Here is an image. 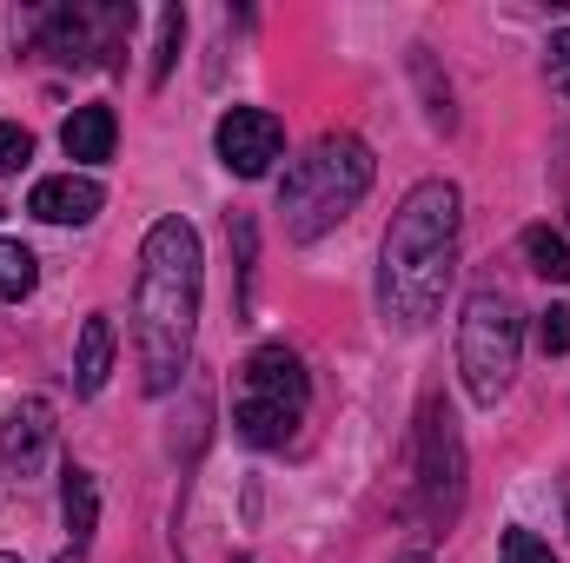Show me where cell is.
<instances>
[{"mask_svg":"<svg viewBox=\"0 0 570 563\" xmlns=\"http://www.w3.org/2000/svg\"><path fill=\"white\" fill-rule=\"evenodd\" d=\"M199 292H206V253L193 219L166 213L140 239V279H134V345H140V385L166 398L193 365L199 332Z\"/></svg>","mask_w":570,"mask_h":563,"instance_id":"1","label":"cell"},{"mask_svg":"<svg viewBox=\"0 0 570 563\" xmlns=\"http://www.w3.org/2000/svg\"><path fill=\"white\" fill-rule=\"evenodd\" d=\"M458 226H464V199L451 179H419L399 199L379 259V312L392 332H425L438 318L458 273Z\"/></svg>","mask_w":570,"mask_h":563,"instance_id":"2","label":"cell"},{"mask_svg":"<svg viewBox=\"0 0 570 563\" xmlns=\"http://www.w3.org/2000/svg\"><path fill=\"white\" fill-rule=\"evenodd\" d=\"M372 172H379V159H372V146L358 140V134H325L305 159H292L279 179L285 239H298V246L325 239L372 192Z\"/></svg>","mask_w":570,"mask_h":563,"instance_id":"3","label":"cell"},{"mask_svg":"<svg viewBox=\"0 0 570 563\" xmlns=\"http://www.w3.org/2000/svg\"><path fill=\"white\" fill-rule=\"evenodd\" d=\"M518 352H524V318H518L511 292L478 285V292L464 298V318H458V372H464L471 405H484V412H491V405L511 392Z\"/></svg>","mask_w":570,"mask_h":563,"instance_id":"4","label":"cell"},{"mask_svg":"<svg viewBox=\"0 0 570 563\" xmlns=\"http://www.w3.org/2000/svg\"><path fill=\"white\" fill-rule=\"evenodd\" d=\"M305 405H312V378H305L298 352H285V345H259V352L239 365L233 431H239L253 451H279L285 437L298 431Z\"/></svg>","mask_w":570,"mask_h":563,"instance_id":"5","label":"cell"},{"mask_svg":"<svg viewBox=\"0 0 570 563\" xmlns=\"http://www.w3.org/2000/svg\"><path fill=\"white\" fill-rule=\"evenodd\" d=\"M134 0H107V7H53L40 20V47L60 67H120V40L134 33Z\"/></svg>","mask_w":570,"mask_h":563,"instance_id":"6","label":"cell"},{"mask_svg":"<svg viewBox=\"0 0 570 563\" xmlns=\"http://www.w3.org/2000/svg\"><path fill=\"white\" fill-rule=\"evenodd\" d=\"M419 511L438 531L464 511V437H458V418L438 398L419 418Z\"/></svg>","mask_w":570,"mask_h":563,"instance_id":"7","label":"cell"},{"mask_svg":"<svg viewBox=\"0 0 570 563\" xmlns=\"http://www.w3.org/2000/svg\"><path fill=\"white\" fill-rule=\"evenodd\" d=\"M213 146H219V166L233 179H266L273 159L285 152V127H279V113H266V107H226Z\"/></svg>","mask_w":570,"mask_h":563,"instance_id":"8","label":"cell"},{"mask_svg":"<svg viewBox=\"0 0 570 563\" xmlns=\"http://www.w3.org/2000/svg\"><path fill=\"white\" fill-rule=\"evenodd\" d=\"M100 206H107V192H100L94 179H80V172H47V179H33V192H27V213L47 219V226H87Z\"/></svg>","mask_w":570,"mask_h":563,"instance_id":"9","label":"cell"},{"mask_svg":"<svg viewBox=\"0 0 570 563\" xmlns=\"http://www.w3.org/2000/svg\"><path fill=\"white\" fill-rule=\"evenodd\" d=\"M47 444H53V405L47 398H20L7 418H0V464L7 471H33L40 457H47Z\"/></svg>","mask_w":570,"mask_h":563,"instance_id":"10","label":"cell"},{"mask_svg":"<svg viewBox=\"0 0 570 563\" xmlns=\"http://www.w3.org/2000/svg\"><path fill=\"white\" fill-rule=\"evenodd\" d=\"M114 140H120V120H114V107H73V120L60 127V146H67V159H80V166H100V159H114Z\"/></svg>","mask_w":570,"mask_h":563,"instance_id":"11","label":"cell"},{"mask_svg":"<svg viewBox=\"0 0 570 563\" xmlns=\"http://www.w3.org/2000/svg\"><path fill=\"white\" fill-rule=\"evenodd\" d=\"M60 517H67L73 551L87 557V544H94V531H100V484H94V471H80V464L60 471Z\"/></svg>","mask_w":570,"mask_h":563,"instance_id":"12","label":"cell"},{"mask_svg":"<svg viewBox=\"0 0 570 563\" xmlns=\"http://www.w3.org/2000/svg\"><path fill=\"white\" fill-rule=\"evenodd\" d=\"M107 372H114V318L94 312V318L80 325V345H73V392L94 398V392L107 385Z\"/></svg>","mask_w":570,"mask_h":563,"instance_id":"13","label":"cell"},{"mask_svg":"<svg viewBox=\"0 0 570 563\" xmlns=\"http://www.w3.org/2000/svg\"><path fill=\"white\" fill-rule=\"evenodd\" d=\"M524 259H531L538 279L570 285V239L564 233H551V226H524Z\"/></svg>","mask_w":570,"mask_h":563,"instance_id":"14","label":"cell"},{"mask_svg":"<svg viewBox=\"0 0 570 563\" xmlns=\"http://www.w3.org/2000/svg\"><path fill=\"white\" fill-rule=\"evenodd\" d=\"M33 285H40V259L20 239H0V305H20Z\"/></svg>","mask_w":570,"mask_h":563,"instance_id":"15","label":"cell"},{"mask_svg":"<svg viewBox=\"0 0 570 563\" xmlns=\"http://www.w3.org/2000/svg\"><path fill=\"white\" fill-rule=\"evenodd\" d=\"M179 40H186V7H166V13H159V47H153V87H166V80H173Z\"/></svg>","mask_w":570,"mask_h":563,"instance_id":"16","label":"cell"},{"mask_svg":"<svg viewBox=\"0 0 570 563\" xmlns=\"http://www.w3.org/2000/svg\"><path fill=\"white\" fill-rule=\"evenodd\" d=\"M498 563H558V557H551V544H544L538 531L511 524V531H504V544H498Z\"/></svg>","mask_w":570,"mask_h":563,"instance_id":"17","label":"cell"},{"mask_svg":"<svg viewBox=\"0 0 570 563\" xmlns=\"http://www.w3.org/2000/svg\"><path fill=\"white\" fill-rule=\"evenodd\" d=\"M538 345H544V358H564L570 352V305L538 312Z\"/></svg>","mask_w":570,"mask_h":563,"instance_id":"18","label":"cell"},{"mask_svg":"<svg viewBox=\"0 0 570 563\" xmlns=\"http://www.w3.org/2000/svg\"><path fill=\"white\" fill-rule=\"evenodd\" d=\"M33 159V134L20 120H0V172H20Z\"/></svg>","mask_w":570,"mask_h":563,"instance_id":"19","label":"cell"},{"mask_svg":"<svg viewBox=\"0 0 570 563\" xmlns=\"http://www.w3.org/2000/svg\"><path fill=\"white\" fill-rule=\"evenodd\" d=\"M412 67H419V80H425V113H431V127H451V87H438V73H431V60H425V47L412 53Z\"/></svg>","mask_w":570,"mask_h":563,"instance_id":"20","label":"cell"},{"mask_svg":"<svg viewBox=\"0 0 570 563\" xmlns=\"http://www.w3.org/2000/svg\"><path fill=\"white\" fill-rule=\"evenodd\" d=\"M551 87L570 100V27L564 33H551Z\"/></svg>","mask_w":570,"mask_h":563,"instance_id":"21","label":"cell"},{"mask_svg":"<svg viewBox=\"0 0 570 563\" xmlns=\"http://www.w3.org/2000/svg\"><path fill=\"white\" fill-rule=\"evenodd\" d=\"M0 563H20V557H7V551H0Z\"/></svg>","mask_w":570,"mask_h":563,"instance_id":"22","label":"cell"},{"mask_svg":"<svg viewBox=\"0 0 570 563\" xmlns=\"http://www.w3.org/2000/svg\"><path fill=\"white\" fill-rule=\"evenodd\" d=\"M405 563H431V557H405Z\"/></svg>","mask_w":570,"mask_h":563,"instance_id":"23","label":"cell"},{"mask_svg":"<svg viewBox=\"0 0 570 563\" xmlns=\"http://www.w3.org/2000/svg\"><path fill=\"white\" fill-rule=\"evenodd\" d=\"M0 213H7V206H0Z\"/></svg>","mask_w":570,"mask_h":563,"instance_id":"24","label":"cell"}]
</instances>
